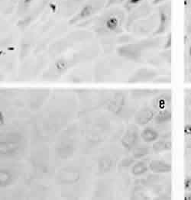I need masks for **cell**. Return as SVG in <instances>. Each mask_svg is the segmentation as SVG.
<instances>
[]
</instances>
